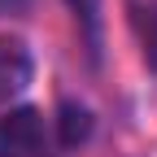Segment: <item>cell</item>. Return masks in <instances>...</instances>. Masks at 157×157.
Returning <instances> with one entry per match:
<instances>
[{
  "label": "cell",
  "mask_w": 157,
  "mask_h": 157,
  "mask_svg": "<svg viewBox=\"0 0 157 157\" xmlns=\"http://www.w3.org/2000/svg\"><path fill=\"white\" fill-rule=\"evenodd\" d=\"M52 144V118L44 109L13 105L0 113V157H48Z\"/></svg>",
  "instance_id": "obj_1"
},
{
  "label": "cell",
  "mask_w": 157,
  "mask_h": 157,
  "mask_svg": "<svg viewBox=\"0 0 157 157\" xmlns=\"http://www.w3.org/2000/svg\"><path fill=\"white\" fill-rule=\"evenodd\" d=\"M35 83V52L22 35H0V105H17Z\"/></svg>",
  "instance_id": "obj_2"
},
{
  "label": "cell",
  "mask_w": 157,
  "mask_h": 157,
  "mask_svg": "<svg viewBox=\"0 0 157 157\" xmlns=\"http://www.w3.org/2000/svg\"><path fill=\"white\" fill-rule=\"evenodd\" d=\"M87 135H92V109L87 105H74V101H61V109H57V118H52L57 148H78Z\"/></svg>",
  "instance_id": "obj_3"
},
{
  "label": "cell",
  "mask_w": 157,
  "mask_h": 157,
  "mask_svg": "<svg viewBox=\"0 0 157 157\" xmlns=\"http://www.w3.org/2000/svg\"><path fill=\"white\" fill-rule=\"evenodd\" d=\"M70 13L78 17V26L87 35V52L101 57V0H66Z\"/></svg>",
  "instance_id": "obj_4"
},
{
  "label": "cell",
  "mask_w": 157,
  "mask_h": 157,
  "mask_svg": "<svg viewBox=\"0 0 157 157\" xmlns=\"http://www.w3.org/2000/svg\"><path fill=\"white\" fill-rule=\"evenodd\" d=\"M135 31H140V44H144V61L157 70V5L135 13Z\"/></svg>",
  "instance_id": "obj_5"
},
{
  "label": "cell",
  "mask_w": 157,
  "mask_h": 157,
  "mask_svg": "<svg viewBox=\"0 0 157 157\" xmlns=\"http://www.w3.org/2000/svg\"><path fill=\"white\" fill-rule=\"evenodd\" d=\"M26 9H31V0H0V17H17Z\"/></svg>",
  "instance_id": "obj_6"
}]
</instances>
